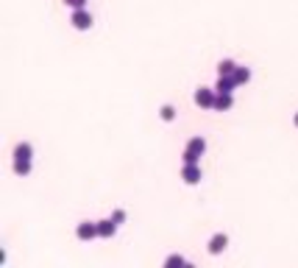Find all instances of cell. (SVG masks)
<instances>
[{"mask_svg": "<svg viewBox=\"0 0 298 268\" xmlns=\"http://www.w3.org/2000/svg\"><path fill=\"white\" fill-rule=\"evenodd\" d=\"M70 23H73V28H78V31H89V28H92V14L86 9H76Z\"/></svg>", "mask_w": 298, "mask_h": 268, "instance_id": "1", "label": "cell"}, {"mask_svg": "<svg viewBox=\"0 0 298 268\" xmlns=\"http://www.w3.org/2000/svg\"><path fill=\"white\" fill-rule=\"evenodd\" d=\"M215 95H217V89H206V87H201V89H195V104L201 106V109H212Z\"/></svg>", "mask_w": 298, "mask_h": 268, "instance_id": "2", "label": "cell"}, {"mask_svg": "<svg viewBox=\"0 0 298 268\" xmlns=\"http://www.w3.org/2000/svg\"><path fill=\"white\" fill-rule=\"evenodd\" d=\"M201 176H204V173H201V162L184 165V168H181V179H184L187 184H198L201 182Z\"/></svg>", "mask_w": 298, "mask_h": 268, "instance_id": "3", "label": "cell"}, {"mask_svg": "<svg viewBox=\"0 0 298 268\" xmlns=\"http://www.w3.org/2000/svg\"><path fill=\"white\" fill-rule=\"evenodd\" d=\"M76 238H78V240H92V238H98V224L81 221V224L76 226Z\"/></svg>", "mask_w": 298, "mask_h": 268, "instance_id": "4", "label": "cell"}, {"mask_svg": "<svg viewBox=\"0 0 298 268\" xmlns=\"http://www.w3.org/2000/svg\"><path fill=\"white\" fill-rule=\"evenodd\" d=\"M231 106H234V98H231V92H217V95H215V104H212L215 112H229Z\"/></svg>", "mask_w": 298, "mask_h": 268, "instance_id": "5", "label": "cell"}, {"mask_svg": "<svg viewBox=\"0 0 298 268\" xmlns=\"http://www.w3.org/2000/svg\"><path fill=\"white\" fill-rule=\"evenodd\" d=\"M98 224V238H111V235L117 232V221L114 218H106V221H95Z\"/></svg>", "mask_w": 298, "mask_h": 268, "instance_id": "6", "label": "cell"}, {"mask_svg": "<svg viewBox=\"0 0 298 268\" xmlns=\"http://www.w3.org/2000/svg\"><path fill=\"white\" fill-rule=\"evenodd\" d=\"M226 246H229V238H226L223 232H217V235L209 238V246H206V249H209V254H220Z\"/></svg>", "mask_w": 298, "mask_h": 268, "instance_id": "7", "label": "cell"}, {"mask_svg": "<svg viewBox=\"0 0 298 268\" xmlns=\"http://www.w3.org/2000/svg\"><path fill=\"white\" fill-rule=\"evenodd\" d=\"M234 87H240L237 81H234V76H220L217 84H215V89H217V92H234Z\"/></svg>", "mask_w": 298, "mask_h": 268, "instance_id": "8", "label": "cell"}, {"mask_svg": "<svg viewBox=\"0 0 298 268\" xmlns=\"http://www.w3.org/2000/svg\"><path fill=\"white\" fill-rule=\"evenodd\" d=\"M31 156H34V146H31V143H17L14 159H31Z\"/></svg>", "mask_w": 298, "mask_h": 268, "instance_id": "9", "label": "cell"}, {"mask_svg": "<svg viewBox=\"0 0 298 268\" xmlns=\"http://www.w3.org/2000/svg\"><path fill=\"white\" fill-rule=\"evenodd\" d=\"M234 70H237V61L223 59L220 64H217V76H234Z\"/></svg>", "mask_w": 298, "mask_h": 268, "instance_id": "10", "label": "cell"}, {"mask_svg": "<svg viewBox=\"0 0 298 268\" xmlns=\"http://www.w3.org/2000/svg\"><path fill=\"white\" fill-rule=\"evenodd\" d=\"M187 151H195V154H204L206 151V140L204 137H192L187 143Z\"/></svg>", "mask_w": 298, "mask_h": 268, "instance_id": "11", "label": "cell"}, {"mask_svg": "<svg viewBox=\"0 0 298 268\" xmlns=\"http://www.w3.org/2000/svg\"><path fill=\"white\" fill-rule=\"evenodd\" d=\"M14 173L17 176H28L31 173V159H14Z\"/></svg>", "mask_w": 298, "mask_h": 268, "instance_id": "12", "label": "cell"}, {"mask_svg": "<svg viewBox=\"0 0 298 268\" xmlns=\"http://www.w3.org/2000/svg\"><path fill=\"white\" fill-rule=\"evenodd\" d=\"M234 81H237V84H248V81H251V70L237 64V70H234Z\"/></svg>", "mask_w": 298, "mask_h": 268, "instance_id": "13", "label": "cell"}, {"mask_svg": "<svg viewBox=\"0 0 298 268\" xmlns=\"http://www.w3.org/2000/svg\"><path fill=\"white\" fill-rule=\"evenodd\" d=\"M164 266H167V268H176V266H187V260L181 257V254H170V257L164 260Z\"/></svg>", "mask_w": 298, "mask_h": 268, "instance_id": "14", "label": "cell"}, {"mask_svg": "<svg viewBox=\"0 0 298 268\" xmlns=\"http://www.w3.org/2000/svg\"><path fill=\"white\" fill-rule=\"evenodd\" d=\"M184 165H195V162H201V154H195V151H187V148H184Z\"/></svg>", "mask_w": 298, "mask_h": 268, "instance_id": "15", "label": "cell"}, {"mask_svg": "<svg viewBox=\"0 0 298 268\" xmlns=\"http://www.w3.org/2000/svg\"><path fill=\"white\" fill-rule=\"evenodd\" d=\"M162 120H167V123H170V120H176V109H173L170 104H167V106H162Z\"/></svg>", "mask_w": 298, "mask_h": 268, "instance_id": "16", "label": "cell"}, {"mask_svg": "<svg viewBox=\"0 0 298 268\" xmlns=\"http://www.w3.org/2000/svg\"><path fill=\"white\" fill-rule=\"evenodd\" d=\"M64 3H67L73 11H76V9H86V0H64Z\"/></svg>", "mask_w": 298, "mask_h": 268, "instance_id": "17", "label": "cell"}, {"mask_svg": "<svg viewBox=\"0 0 298 268\" xmlns=\"http://www.w3.org/2000/svg\"><path fill=\"white\" fill-rule=\"evenodd\" d=\"M111 218H114L117 224H123V221H126V212H123V209H114V212H111Z\"/></svg>", "mask_w": 298, "mask_h": 268, "instance_id": "18", "label": "cell"}, {"mask_svg": "<svg viewBox=\"0 0 298 268\" xmlns=\"http://www.w3.org/2000/svg\"><path fill=\"white\" fill-rule=\"evenodd\" d=\"M296 126H298V112H296Z\"/></svg>", "mask_w": 298, "mask_h": 268, "instance_id": "19", "label": "cell"}]
</instances>
